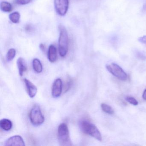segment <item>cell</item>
Segmentation results:
<instances>
[{"instance_id":"10","label":"cell","mask_w":146,"mask_h":146,"mask_svg":"<svg viewBox=\"0 0 146 146\" xmlns=\"http://www.w3.org/2000/svg\"><path fill=\"white\" fill-rule=\"evenodd\" d=\"M48 58L51 63H54L57 60V48L54 45H51L48 48Z\"/></svg>"},{"instance_id":"3","label":"cell","mask_w":146,"mask_h":146,"mask_svg":"<svg viewBox=\"0 0 146 146\" xmlns=\"http://www.w3.org/2000/svg\"><path fill=\"white\" fill-rule=\"evenodd\" d=\"M58 137L59 142L61 146H72L67 125L62 123L59 125L58 130Z\"/></svg>"},{"instance_id":"6","label":"cell","mask_w":146,"mask_h":146,"mask_svg":"<svg viewBox=\"0 0 146 146\" xmlns=\"http://www.w3.org/2000/svg\"><path fill=\"white\" fill-rule=\"evenodd\" d=\"M55 11L60 16H64L68 11L69 0H54Z\"/></svg>"},{"instance_id":"2","label":"cell","mask_w":146,"mask_h":146,"mask_svg":"<svg viewBox=\"0 0 146 146\" xmlns=\"http://www.w3.org/2000/svg\"><path fill=\"white\" fill-rule=\"evenodd\" d=\"M80 128L84 134L90 135L100 141L102 140L100 132L94 124L87 120H83L80 123Z\"/></svg>"},{"instance_id":"22","label":"cell","mask_w":146,"mask_h":146,"mask_svg":"<svg viewBox=\"0 0 146 146\" xmlns=\"http://www.w3.org/2000/svg\"><path fill=\"white\" fill-rule=\"evenodd\" d=\"M40 48L41 50L42 51V52H44L45 51V46L44 44L41 43V44L40 45Z\"/></svg>"},{"instance_id":"16","label":"cell","mask_w":146,"mask_h":146,"mask_svg":"<svg viewBox=\"0 0 146 146\" xmlns=\"http://www.w3.org/2000/svg\"><path fill=\"white\" fill-rule=\"evenodd\" d=\"M102 109L103 111L106 113L109 114H113L114 113V111L113 109L109 105L105 103H102L101 105Z\"/></svg>"},{"instance_id":"14","label":"cell","mask_w":146,"mask_h":146,"mask_svg":"<svg viewBox=\"0 0 146 146\" xmlns=\"http://www.w3.org/2000/svg\"><path fill=\"white\" fill-rule=\"evenodd\" d=\"M33 67L34 70L37 73H40L42 70V66L40 60L35 58L33 60Z\"/></svg>"},{"instance_id":"17","label":"cell","mask_w":146,"mask_h":146,"mask_svg":"<svg viewBox=\"0 0 146 146\" xmlns=\"http://www.w3.org/2000/svg\"><path fill=\"white\" fill-rule=\"evenodd\" d=\"M16 51L14 48H11L8 50L7 54V60L8 61H11L15 58Z\"/></svg>"},{"instance_id":"20","label":"cell","mask_w":146,"mask_h":146,"mask_svg":"<svg viewBox=\"0 0 146 146\" xmlns=\"http://www.w3.org/2000/svg\"><path fill=\"white\" fill-rule=\"evenodd\" d=\"M138 41L141 43L146 44V36L140 37L138 39Z\"/></svg>"},{"instance_id":"13","label":"cell","mask_w":146,"mask_h":146,"mask_svg":"<svg viewBox=\"0 0 146 146\" xmlns=\"http://www.w3.org/2000/svg\"><path fill=\"white\" fill-rule=\"evenodd\" d=\"M0 8L2 11L5 13H10L13 10V7L11 3L6 1H2L1 3Z\"/></svg>"},{"instance_id":"11","label":"cell","mask_w":146,"mask_h":146,"mask_svg":"<svg viewBox=\"0 0 146 146\" xmlns=\"http://www.w3.org/2000/svg\"><path fill=\"white\" fill-rule=\"evenodd\" d=\"M18 68L19 71V74L21 76L23 75L24 72H25L27 70V66L26 62L24 59L23 58H19L17 61Z\"/></svg>"},{"instance_id":"23","label":"cell","mask_w":146,"mask_h":146,"mask_svg":"<svg viewBox=\"0 0 146 146\" xmlns=\"http://www.w3.org/2000/svg\"><path fill=\"white\" fill-rule=\"evenodd\" d=\"M142 98L144 100L146 101V89L144 90L142 95Z\"/></svg>"},{"instance_id":"24","label":"cell","mask_w":146,"mask_h":146,"mask_svg":"<svg viewBox=\"0 0 146 146\" xmlns=\"http://www.w3.org/2000/svg\"><path fill=\"white\" fill-rule=\"evenodd\" d=\"M31 26H30V25H27V26L25 27V29H26V31H29L30 30H31Z\"/></svg>"},{"instance_id":"5","label":"cell","mask_w":146,"mask_h":146,"mask_svg":"<svg viewBox=\"0 0 146 146\" xmlns=\"http://www.w3.org/2000/svg\"><path fill=\"white\" fill-rule=\"evenodd\" d=\"M106 68L112 75L119 80L122 81L127 80L128 78L127 74L125 72L123 69L117 64L111 63L107 65Z\"/></svg>"},{"instance_id":"8","label":"cell","mask_w":146,"mask_h":146,"mask_svg":"<svg viewBox=\"0 0 146 146\" xmlns=\"http://www.w3.org/2000/svg\"><path fill=\"white\" fill-rule=\"evenodd\" d=\"M62 90V82L60 78H57L54 82L52 88V95L54 98H58L61 95Z\"/></svg>"},{"instance_id":"9","label":"cell","mask_w":146,"mask_h":146,"mask_svg":"<svg viewBox=\"0 0 146 146\" xmlns=\"http://www.w3.org/2000/svg\"><path fill=\"white\" fill-rule=\"evenodd\" d=\"M24 81L26 85L27 92L29 94V96L31 98H34L35 96L36 95L37 93V88L34 84L32 83L30 81L26 78H25L24 79Z\"/></svg>"},{"instance_id":"21","label":"cell","mask_w":146,"mask_h":146,"mask_svg":"<svg viewBox=\"0 0 146 146\" xmlns=\"http://www.w3.org/2000/svg\"><path fill=\"white\" fill-rule=\"evenodd\" d=\"M71 81H69L67 82V84L66 85V91H68V90L70 88V87L71 85V82H70Z\"/></svg>"},{"instance_id":"15","label":"cell","mask_w":146,"mask_h":146,"mask_svg":"<svg viewBox=\"0 0 146 146\" xmlns=\"http://www.w3.org/2000/svg\"><path fill=\"white\" fill-rule=\"evenodd\" d=\"M9 18L11 22L13 23H19L20 19V13L18 12H14L10 14Z\"/></svg>"},{"instance_id":"18","label":"cell","mask_w":146,"mask_h":146,"mask_svg":"<svg viewBox=\"0 0 146 146\" xmlns=\"http://www.w3.org/2000/svg\"><path fill=\"white\" fill-rule=\"evenodd\" d=\"M125 99L126 101L128 102L131 105H134V106H137L138 105V102L134 97H131V96H127L125 97Z\"/></svg>"},{"instance_id":"4","label":"cell","mask_w":146,"mask_h":146,"mask_svg":"<svg viewBox=\"0 0 146 146\" xmlns=\"http://www.w3.org/2000/svg\"><path fill=\"white\" fill-rule=\"evenodd\" d=\"M31 123L35 126H39L43 123L45 118L39 106L35 105L31 108L29 114Z\"/></svg>"},{"instance_id":"1","label":"cell","mask_w":146,"mask_h":146,"mask_svg":"<svg viewBox=\"0 0 146 146\" xmlns=\"http://www.w3.org/2000/svg\"><path fill=\"white\" fill-rule=\"evenodd\" d=\"M60 34L58 39L59 53L61 57H65L68 52L69 37L68 32L64 26H59Z\"/></svg>"},{"instance_id":"7","label":"cell","mask_w":146,"mask_h":146,"mask_svg":"<svg viewBox=\"0 0 146 146\" xmlns=\"http://www.w3.org/2000/svg\"><path fill=\"white\" fill-rule=\"evenodd\" d=\"M5 146H25V143L23 137L20 135H14L11 137L5 142Z\"/></svg>"},{"instance_id":"19","label":"cell","mask_w":146,"mask_h":146,"mask_svg":"<svg viewBox=\"0 0 146 146\" xmlns=\"http://www.w3.org/2000/svg\"><path fill=\"white\" fill-rule=\"evenodd\" d=\"M32 1V0H17L16 2L19 5H25L29 4Z\"/></svg>"},{"instance_id":"12","label":"cell","mask_w":146,"mask_h":146,"mask_svg":"<svg viewBox=\"0 0 146 146\" xmlns=\"http://www.w3.org/2000/svg\"><path fill=\"white\" fill-rule=\"evenodd\" d=\"M0 126L4 130L7 131L10 130L12 128V123L10 119H3L0 121Z\"/></svg>"}]
</instances>
